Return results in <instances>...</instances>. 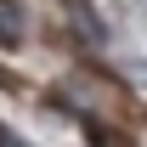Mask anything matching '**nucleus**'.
<instances>
[{
    "label": "nucleus",
    "instance_id": "1",
    "mask_svg": "<svg viewBox=\"0 0 147 147\" xmlns=\"http://www.w3.org/2000/svg\"><path fill=\"white\" fill-rule=\"evenodd\" d=\"M17 34H23V17H17V6H6V0H0V45H11Z\"/></svg>",
    "mask_w": 147,
    "mask_h": 147
},
{
    "label": "nucleus",
    "instance_id": "2",
    "mask_svg": "<svg viewBox=\"0 0 147 147\" xmlns=\"http://www.w3.org/2000/svg\"><path fill=\"white\" fill-rule=\"evenodd\" d=\"M91 136H96V147H130L125 136H113V130H91Z\"/></svg>",
    "mask_w": 147,
    "mask_h": 147
},
{
    "label": "nucleus",
    "instance_id": "3",
    "mask_svg": "<svg viewBox=\"0 0 147 147\" xmlns=\"http://www.w3.org/2000/svg\"><path fill=\"white\" fill-rule=\"evenodd\" d=\"M0 147H23V142H17V136H11V130H0Z\"/></svg>",
    "mask_w": 147,
    "mask_h": 147
}]
</instances>
